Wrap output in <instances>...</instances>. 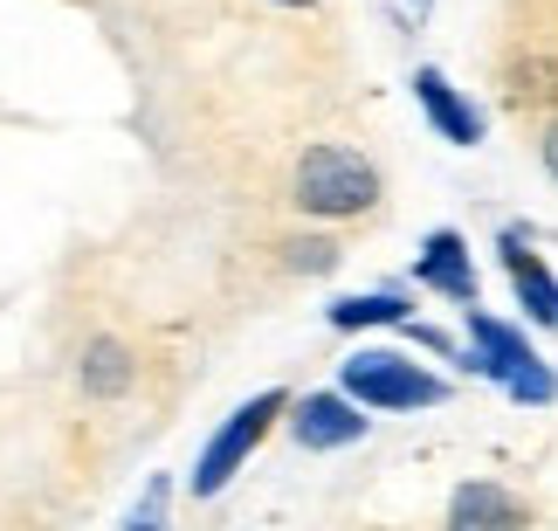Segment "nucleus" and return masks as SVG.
<instances>
[{"mask_svg":"<svg viewBox=\"0 0 558 531\" xmlns=\"http://www.w3.org/2000/svg\"><path fill=\"white\" fill-rule=\"evenodd\" d=\"M290 207L304 221H373L386 207V173L359 145H304L290 166Z\"/></svg>","mask_w":558,"mask_h":531,"instance_id":"nucleus-1","label":"nucleus"},{"mask_svg":"<svg viewBox=\"0 0 558 531\" xmlns=\"http://www.w3.org/2000/svg\"><path fill=\"white\" fill-rule=\"evenodd\" d=\"M338 394H352L359 408H379V414H414V408H441L448 394V379L441 373H427L414 352H386V346H359L345 366H338Z\"/></svg>","mask_w":558,"mask_h":531,"instance_id":"nucleus-2","label":"nucleus"},{"mask_svg":"<svg viewBox=\"0 0 558 531\" xmlns=\"http://www.w3.org/2000/svg\"><path fill=\"white\" fill-rule=\"evenodd\" d=\"M290 408H296V394H290V387H263V394H248L242 408H234L221 429H214V442L201 449V462H193V476H186V491H193V497H221L228 483L242 476V462H248V456L290 421Z\"/></svg>","mask_w":558,"mask_h":531,"instance_id":"nucleus-3","label":"nucleus"},{"mask_svg":"<svg viewBox=\"0 0 558 531\" xmlns=\"http://www.w3.org/2000/svg\"><path fill=\"white\" fill-rule=\"evenodd\" d=\"M462 325H469V359H462L469 373L497 379V387L510 400H524V408H551L558 400V373L531 352V338L518 325H504V317H489V311H462Z\"/></svg>","mask_w":558,"mask_h":531,"instance_id":"nucleus-4","label":"nucleus"},{"mask_svg":"<svg viewBox=\"0 0 558 531\" xmlns=\"http://www.w3.org/2000/svg\"><path fill=\"white\" fill-rule=\"evenodd\" d=\"M283 429H290L296 449L331 456V449H352V442H366V435H373V421H366V408H359L352 394L325 387V394H296V408H290Z\"/></svg>","mask_w":558,"mask_h":531,"instance_id":"nucleus-5","label":"nucleus"},{"mask_svg":"<svg viewBox=\"0 0 558 531\" xmlns=\"http://www.w3.org/2000/svg\"><path fill=\"white\" fill-rule=\"evenodd\" d=\"M531 524H538V504L524 491H510V483H497V476L456 483L448 518H441V531H531Z\"/></svg>","mask_w":558,"mask_h":531,"instance_id":"nucleus-6","label":"nucleus"},{"mask_svg":"<svg viewBox=\"0 0 558 531\" xmlns=\"http://www.w3.org/2000/svg\"><path fill=\"white\" fill-rule=\"evenodd\" d=\"M497 263H504V276H510V290H518L531 325L558 331V276H551V263L538 256V249H531L524 228H504L497 236Z\"/></svg>","mask_w":558,"mask_h":531,"instance_id":"nucleus-7","label":"nucleus"},{"mask_svg":"<svg viewBox=\"0 0 558 531\" xmlns=\"http://www.w3.org/2000/svg\"><path fill=\"white\" fill-rule=\"evenodd\" d=\"M414 283L435 290V297H448V304H462V311H476V256H469V236H462V228H435V236L421 242Z\"/></svg>","mask_w":558,"mask_h":531,"instance_id":"nucleus-8","label":"nucleus"},{"mask_svg":"<svg viewBox=\"0 0 558 531\" xmlns=\"http://www.w3.org/2000/svg\"><path fill=\"white\" fill-rule=\"evenodd\" d=\"M414 104L427 111V124H435L448 145H462V153H469V145H483V111L456 90V83H448V70L421 62V70H414Z\"/></svg>","mask_w":558,"mask_h":531,"instance_id":"nucleus-9","label":"nucleus"},{"mask_svg":"<svg viewBox=\"0 0 558 531\" xmlns=\"http://www.w3.org/2000/svg\"><path fill=\"white\" fill-rule=\"evenodd\" d=\"M76 379H83V394L111 400V394H124L138 379V352L124 346V338H90L83 359H76Z\"/></svg>","mask_w":558,"mask_h":531,"instance_id":"nucleus-10","label":"nucleus"},{"mask_svg":"<svg viewBox=\"0 0 558 531\" xmlns=\"http://www.w3.org/2000/svg\"><path fill=\"white\" fill-rule=\"evenodd\" d=\"M331 331H379V325H414V297L400 290H366V297H338L325 311Z\"/></svg>","mask_w":558,"mask_h":531,"instance_id":"nucleus-11","label":"nucleus"},{"mask_svg":"<svg viewBox=\"0 0 558 531\" xmlns=\"http://www.w3.org/2000/svg\"><path fill=\"white\" fill-rule=\"evenodd\" d=\"M283 256H290V269H304V276H331L338 269V242L304 236V242H283Z\"/></svg>","mask_w":558,"mask_h":531,"instance_id":"nucleus-12","label":"nucleus"},{"mask_svg":"<svg viewBox=\"0 0 558 531\" xmlns=\"http://www.w3.org/2000/svg\"><path fill=\"white\" fill-rule=\"evenodd\" d=\"M538 166H545V173L558 180V104H551V111L538 118Z\"/></svg>","mask_w":558,"mask_h":531,"instance_id":"nucleus-13","label":"nucleus"},{"mask_svg":"<svg viewBox=\"0 0 558 531\" xmlns=\"http://www.w3.org/2000/svg\"><path fill=\"white\" fill-rule=\"evenodd\" d=\"M159 497H166V483H153V497H145V511L132 518V531H166L159 524Z\"/></svg>","mask_w":558,"mask_h":531,"instance_id":"nucleus-14","label":"nucleus"},{"mask_svg":"<svg viewBox=\"0 0 558 531\" xmlns=\"http://www.w3.org/2000/svg\"><path fill=\"white\" fill-rule=\"evenodd\" d=\"M269 8H325V0H269Z\"/></svg>","mask_w":558,"mask_h":531,"instance_id":"nucleus-15","label":"nucleus"}]
</instances>
